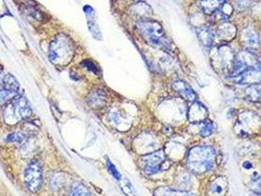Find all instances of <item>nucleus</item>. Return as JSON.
Returning a JSON list of instances; mask_svg holds the SVG:
<instances>
[{
	"label": "nucleus",
	"mask_w": 261,
	"mask_h": 196,
	"mask_svg": "<svg viewBox=\"0 0 261 196\" xmlns=\"http://www.w3.org/2000/svg\"><path fill=\"white\" fill-rule=\"evenodd\" d=\"M216 163V152L214 148L200 145L192 147L188 154V166L198 174L208 173L214 168Z\"/></svg>",
	"instance_id": "1"
},
{
	"label": "nucleus",
	"mask_w": 261,
	"mask_h": 196,
	"mask_svg": "<svg viewBox=\"0 0 261 196\" xmlns=\"http://www.w3.org/2000/svg\"><path fill=\"white\" fill-rule=\"evenodd\" d=\"M136 28L148 43L164 49L165 51H171V44L162 26L158 22L152 20H142L138 22Z\"/></svg>",
	"instance_id": "2"
},
{
	"label": "nucleus",
	"mask_w": 261,
	"mask_h": 196,
	"mask_svg": "<svg viewBox=\"0 0 261 196\" xmlns=\"http://www.w3.org/2000/svg\"><path fill=\"white\" fill-rule=\"evenodd\" d=\"M73 43L70 38L64 34L55 37L50 46V59L53 64H66L73 55Z\"/></svg>",
	"instance_id": "3"
},
{
	"label": "nucleus",
	"mask_w": 261,
	"mask_h": 196,
	"mask_svg": "<svg viewBox=\"0 0 261 196\" xmlns=\"http://www.w3.org/2000/svg\"><path fill=\"white\" fill-rule=\"evenodd\" d=\"M32 114L30 104L25 97H17L11 100L4 110V120L8 124H17Z\"/></svg>",
	"instance_id": "4"
},
{
	"label": "nucleus",
	"mask_w": 261,
	"mask_h": 196,
	"mask_svg": "<svg viewBox=\"0 0 261 196\" xmlns=\"http://www.w3.org/2000/svg\"><path fill=\"white\" fill-rule=\"evenodd\" d=\"M142 168L146 176H154L162 170L169 168L171 163L163 149L144 156L140 160Z\"/></svg>",
	"instance_id": "5"
},
{
	"label": "nucleus",
	"mask_w": 261,
	"mask_h": 196,
	"mask_svg": "<svg viewBox=\"0 0 261 196\" xmlns=\"http://www.w3.org/2000/svg\"><path fill=\"white\" fill-rule=\"evenodd\" d=\"M19 91V83L11 74L0 70V105L13 100Z\"/></svg>",
	"instance_id": "6"
},
{
	"label": "nucleus",
	"mask_w": 261,
	"mask_h": 196,
	"mask_svg": "<svg viewBox=\"0 0 261 196\" xmlns=\"http://www.w3.org/2000/svg\"><path fill=\"white\" fill-rule=\"evenodd\" d=\"M24 180L28 192L34 194L40 191L42 185V169L38 161L32 160L28 163L25 169Z\"/></svg>",
	"instance_id": "7"
},
{
	"label": "nucleus",
	"mask_w": 261,
	"mask_h": 196,
	"mask_svg": "<svg viewBox=\"0 0 261 196\" xmlns=\"http://www.w3.org/2000/svg\"><path fill=\"white\" fill-rule=\"evenodd\" d=\"M260 65V60L250 51H242L234 59L230 77H235L252 66Z\"/></svg>",
	"instance_id": "8"
},
{
	"label": "nucleus",
	"mask_w": 261,
	"mask_h": 196,
	"mask_svg": "<svg viewBox=\"0 0 261 196\" xmlns=\"http://www.w3.org/2000/svg\"><path fill=\"white\" fill-rule=\"evenodd\" d=\"M260 125V119L256 113L246 112L240 115V120L236 124L238 127V133L242 136L246 137L252 134L254 130H256Z\"/></svg>",
	"instance_id": "9"
},
{
	"label": "nucleus",
	"mask_w": 261,
	"mask_h": 196,
	"mask_svg": "<svg viewBox=\"0 0 261 196\" xmlns=\"http://www.w3.org/2000/svg\"><path fill=\"white\" fill-rule=\"evenodd\" d=\"M234 83L238 84H246V85H254L261 84V66H252L246 69L240 74L235 77H230Z\"/></svg>",
	"instance_id": "10"
},
{
	"label": "nucleus",
	"mask_w": 261,
	"mask_h": 196,
	"mask_svg": "<svg viewBox=\"0 0 261 196\" xmlns=\"http://www.w3.org/2000/svg\"><path fill=\"white\" fill-rule=\"evenodd\" d=\"M188 120L192 124H200L208 120V110L200 102H194L188 109Z\"/></svg>",
	"instance_id": "11"
},
{
	"label": "nucleus",
	"mask_w": 261,
	"mask_h": 196,
	"mask_svg": "<svg viewBox=\"0 0 261 196\" xmlns=\"http://www.w3.org/2000/svg\"><path fill=\"white\" fill-rule=\"evenodd\" d=\"M234 59L235 55L232 52L231 48L227 47V46H222L218 49L217 52V61L219 63V65L221 66V68L224 69H232L233 67V63H234ZM231 72V70H230Z\"/></svg>",
	"instance_id": "12"
},
{
	"label": "nucleus",
	"mask_w": 261,
	"mask_h": 196,
	"mask_svg": "<svg viewBox=\"0 0 261 196\" xmlns=\"http://www.w3.org/2000/svg\"><path fill=\"white\" fill-rule=\"evenodd\" d=\"M228 191V181L224 177L215 179L209 186V196H224Z\"/></svg>",
	"instance_id": "13"
},
{
	"label": "nucleus",
	"mask_w": 261,
	"mask_h": 196,
	"mask_svg": "<svg viewBox=\"0 0 261 196\" xmlns=\"http://www.w3.org/2000/svg\"><path fill=\"white\" fill-rule=\"evenodd\" d=\"M173 89L178 92L183 98L188 100V101H196L198 98V94L194 92V90L183 81L175 82L172 85Z\"/></svg>",
	"instance_id": "14"
},
{
	"label": "nucleus",
	"mask_w": 261,
	"mask_h": 196,
	"mask_svg": "<svg viewBox=\"0 0 261 196\" xmlns=\"http://www.w3.org/2000/svg\"><path fill=\"white\" fill-rule=\"evenodd\" d=\"M196 35L200 41L206 46L211 47L215 41V34L208 25H204L196 29Z\"/></svg>",
	"instance_id": "15"
},
{
	"label": "nucleus",
	"mask_w": 261,
	"mask_h": 196,
	"mask_svg": "<svg viewBox=\"0 0 261 196\" xmlns=\"http://www.w3.org/2000/svg\"><path fill=\"white\" fill-rule=\"evenodd\" d=\"M198 5L200 9L206 15H213L223 7L227 0H198Z\"/></svg>",
	"instance_id": "16"
},
{
	"label": "nucleus",
	"mask_w": 261,
	"mask_h": 196,
	"mask_svg": "<svg viewBox=\"0 0 261 196\" xmlns=\"http://www.w3.org/2000/svg\"><path fill=\"white\" fill-rule=\"evenodd\" d=\"M236 32V29L235 26L229 22H223L217 29V35L219 38L226 41L232 40L235 37Z\"/></svg>",
	"instance_id": "17"
},
{
	"label": "nucleus",
	"mask_w": 261,
	"mask_h": 196,
	"mask_svg": "<svg viewBox=\"0 0 261 196\" xmlns=\"http://www.w3.org/2000/svg\"><path fill=\"white\" fill-rule=\"evenodd\" d=\"M106 94L102 89H92L88 96V104L94 108H100L104 105Z\"/></svg>",
	"instance_id": "18"
},
{
	"label": "nucleus",
	"mask_w": 261,
	"mask_h": 196,
	"mask_svg": "<svg viewBox=\"0 0 261 196\" xmlns=\"http://www.w3.org/2000/svg\"><path fill=\"white\" fill-rule=\"evenodd\" d=\"M132 13L136 16L138 18L142 20H146V18L150 17L152 14V9L146 3H136L134 6L132 7Z\"/></svg>",
	"instance_id": "19"
},
{
	"label": "nucleus",
	"mask_w": 261,
	"mask_h": 196,
	"mask_svg": "<svg viewBox=\"0 0 261 196\" xmlns=\"http://www.w3.org/2000/svg\"><path fill=\"white\" fill-rule=\"evenodd\" d=\"M244 96L252 102L261 103V84L248 86L244 89Z\"/></svg>",
	"instance_id": "20"
},
{
	"label": "nucleus",
	"mask_w": 261,
	"mask_h": 196,
	"mask_svg": "<svg viewBox=\"0 0 261 196\" xmlns=\"http://www.w3.org/2000/svg\"><path fill=\"white\" fill-rule=\"evenodd\" d=\"M244 39L248 43V45L252 48H258L260 46V37L258 32L252 29V28H248L244 30Z\"/></svg>",
	"instance_id": "21"
},
{
	"label": "nucleus",
	"mask_w": 261,
	"mask_h": 196,
	"mask_svg": "<svg viewBox=\"0 0 261 196\" xmlns=\"http://www.w3.org/2000/svg\"><path fill=\"white\" fill-rule=\"evenodd\" d=\"M69 196H90V193L86 186L77 183L72 186Z\"/></svg>",
	"instance_id": "22"
},
{
	"label": "nucleus",
	"mask_w": 261,
	"mask_h": 196,
	"mask_svg": "<svg viewBox=\"0 0 261 196\" xmlns=\"http://www.w3.org/2000/svg\"><path fill=\"white\" fill-rule=\"evenodd\" d=\"M198 125L200 126V135L202 138H208V137L211 136L215 132V126L213 125L212 122H210L208 120H206V121H204L202 123H200Z\"/></svg>",
	"instance_id": "23"
},
{
	"label": "nucleus",
	"mask_w": 261,
	"mask_h": 196,
	"mask_svg": "<svg viewBox=\"0 0 261 196\" xmlns=\"http://www.w3.org/2000/svg\"><path fill=\"white\" fill-rule=\"evenodd\" d=\"M156 196H194L190 194L179 192V191H173L171 189H158L156 192Z\"/></svg>",
	"instance_id": "24"
},
{
	"label": "nucleus",
	"mask_w": 261,
	"mask_h": 196,
	"mask_svg": "<svg viewBox=\"0 0 261 196\" xmlns=\"http://www.w3.org/2000/svg\"><path fill=\"white\" fill-rule=\"evenodd\" d=\"M65 183V179L61 174H55L50 179V186L53 190L57 191L63 187Z\"/></svg>",
	"instance_id": "25"
},
{
	"label": "nucleus",
	"mask_w": 261,
	"mask_h": 196,
	"mask_svg": "<svg viewBox=\"0 0 261 196\" xmlns=\"http://www.w3.org/2000/svg\"><path fill=\"white\" fill-rule=\"evenodd\" d=\"M252 3V0H236V9L240 12H244L250 7Z\"/></svg>",
	"instance_id": "26"
},
{
	"label": "nucleus",
	"mask_w": 261,
	"mask_h": 196,
	"mask_svg": "<svg viewBox=\"0 0 261 196\" xmlns=\"http://www.w3.org/2000/svg\"><path fill=\"white\" fill-rule=\"evenodd\" d=\"M106 164H107V167H108L109 172L112 174V176H113L116 180H120V179H121V175H120V173L118 172V170L116 169V167H115V166L110 162V160L107 159Z\"/></svg>",
	"instance_id": "27"
},
{
	"label": "nucleus",
	"mask_w": 261,
	"mask_h": 196,
	"mask_svg": "<svg viewBox=\"0 0 261 196\" xmlns=\"http://www.w3.org/2000/svg\"><path fill=\"white\" fill-rule=\"evenodd\" d=\"M82 64H84L86 66V68H88L90 71L94 72V73H98V67L92 62V61H84Z\"/></svg>",
	"instance_id": "28"
},
{
	"label": "nucleus",
	"mask_w": 261,
	"mask_h": 196,
	"mask_svg": "<svg viewBox=\"0 0 261 196\" xmlns=\"http://www.w3.org/2000/svg\"><path fill=\"white\" fill-rule=\"evenodd\" d=\"M254 190L258 194H261V176H260V178L256 181H254Z\"/></svg>",
	"instance_id": "29"
},
{
	"label": "nucleus",
	"mask_w": 261,
	"mask_h": 196,
	"mask_svg": "<svg viewBox=\"0 0 261 196\" xmlns=\"http://www.w3.org/2000/svg\"><path fill=\"white\" fill-rule=\"evenodd\" d=\"M23 139H24V138H23L21 135H19V134H14V135L9 136L7 140H9V141H20V140H22Z\"/></svg>",
	"instance_id": "30"
},
{
	"label": "nucleus",
	"mask_w": 261,
	"mask_h": 196,
	"mask_svg": "<svg viewBox=\"0 0 261 196\" xmlns=\"http://www.w3.org/2000/svg\"><path fill=\"white\" fill-rule=\"evenodd\" d=\"M242 167L246 169V170H250V169H252V165L248 162V161H246V162H244L242 163Z\"/></svg>",
	"instance_id": "31"
}]
</instances>
